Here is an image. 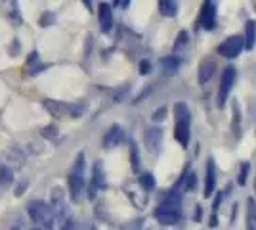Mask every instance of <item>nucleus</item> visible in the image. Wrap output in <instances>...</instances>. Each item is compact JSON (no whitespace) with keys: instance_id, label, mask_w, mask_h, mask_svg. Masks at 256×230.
I'll use <instances>...</instances> for the list:
<instances>
[{"instance_id":"obj_1","label":"nucleus","mask_w":256,"mask_h":230,"mask_svg":"<svg viewBox=\"0 0 256 230\" xmlns=\"http://www.w3.org/2000/svg\"><path fill=\"white\" fill-rule=\"evenodd\" d=\"M174 115H176V127H174V136L176 140L188 148L190 144V134H192V113H190V108L184 104V102H178L174 106Z\"/></svg>"},{"instance_id":"obj_2","label":"nucleus","mask_w":256,"mask_h":230,"mask_svg":"<svg viewBox=\"0 0 256 230\" xmlns=\"http://www.w3.org/2000/svg\"><path fill=\"white\" fill-rule=\"evenodd\" d=\"M182 217L180 211V196L176 190H172V194L162 203H160L157 211H155V219L159 220L160 224H176Z\"/></svg>"},{"instance_id":"obj_3","label":"nucleus","mask_w":256,"mask_h":230,"mask_svg":"<svg viewBox=\"0 0 256 230\" xmlns=\"http://www.w3.org/2000/svg\"><path fill=\"white\" fill-rule=\"evenodd\" d=\"M27 211L40 230H56V220L58 219H56L50 205H46L44 201H38V199H32L27 205Z\"/></svg>"},{"instance_id":"obj_4","label":"nucleus","mask_w":256,"mask_h":230,"mask_svg":"<svg viewBox=\"0 0 256 230\" xmlns=\"http://www.w3.org/2000/svg\"><path fill=\"white\" fill-rule=\"evenodd\" d=\"M82 188H84V153H78L75 165H73V171L69 175V192L75 201L80 197Z\"/></svg>"},{"instance_id":"obj_5","label":"nucleus","mask_w":256,"mask_h":230,"mask_svg":"<svg viewBox=\"0 0 256 230\" xmlns=\"http://www.w3.org/2000/svg\"><path fill=\"white\" fill-rule=\"evenodd\" d=\"M235 81H237V69L234 66L224 67V73H222V79H220V90H218V106L220 108L224 106L226 98L232 92Z\"/></svg>"},{"instance_id":"obj_6","label":"nucleus","mask_w":256,"mask_h":230,"mask_svg":"<svg viewBox=\"0 0 256 230\" xmlns=\"http://www.w3.org/2000/svg\"><path fill=\"white\" fill-rule=\"evenodd\" d=\"M243 48H245V37L234 35V37L226 39L224 43L220 44L218 52L224 56V58H237V56L243 52Z\"/></svg>"},{"instance_id":"obj_7","label":"nucleus","mask_w":256,"mask_h":230,"mask_svg":"<svg viewBox=\"0 0 256 230\" xmlns=\"http://www.w3.org/2000/svg\"><path fill=\"white\" fill-rule=\"evenodd\" d=\"M199 23L203 25V29H214L216 27V2H204Z\"/></svg>"},{"instance_id":"obj_8","label":"nucleus","mask_w":256,"mask_h":230,"mask_svg":"<svg viewBox=\"0 0 256 230\" xmlns=\"http://www.w3.org/2000/svg\"><path fill=\"white\" fill-rule=\"evenodd\" d=\"M146 146L151 153H159L162 146V131L159 127H151L146 131Z\"/></svg>"},{"instance_id":"obj_9","label":"nucleus","mask_w":256,"mask_h":230,"mask_svg":"<svg viewBox=\"0 0 256 230\" xmlns=\"http://www.w3.org/2000/svg\"><path fill=\"white\" fill-rule=\"evenodd\" d=\"M214 188H216V165H214V159H208V163H206V180H204V197L212 196Z\"/></svg>"},{"instance_id":"obj_10","label":"nucleus","mask_w":256,"mask_h":230,"mask_svg":"<svg viewBox=\"0 0 256 230\" xmlns=\"http://www.w3.org/2000/svg\"><path fill=\"white\" fill-rule=\"evenodd\" d=\"M122 142V129L118 125H113L109 131H107L106 138H104V146L106 148H115Z\"/></svg>"},{"instance_id":"obj_11","label":"nucleus","mask_w":256,"mask_h":230,"mask_svg":"<svg viewBox=\"0 0 256 230\" xmlns=\"http://www.w3.org/2000/svg\"><path fill=\"white\" fill-rule=\"evenodd\" d=\"M100 25L104 33H107L113 27V12L109 4H100Z\"/></svg>"},{"instance_id":"obj_12","label":"nucleus","mask_w":256,"mask_h":230,"mask_svg":"<svg viewBox=\"0 0 256 230\" xmlns=\"http://www.w3.org/2000/svg\"><path fill=\"white\" fill-rule=\"evenodd\" d=\"M214 71H216V64H214L212 60H204L203 64L199 66V83L206 85L214 77Z\"/></svg>"},{"instance_id":"obj_13","label":"nucleus","mask_w":256,"mask_h":230,"mask_svg":"<svg viewBox=\"0 0 256 230\" xmlns=\"http://www.w3.org/2000/svg\"><path fill=\"white\" fill-rule=\"evenodd\" d=\"M160 66H162L166 75H176L180 69V60H178V56H166L160 60Z\"/></svg>"},{"instance_id":"obj_14","label":"nucleus","mask_w":256,"mask_h":230,"mask_svg":"<svg viewBox=\"0 0 256 230\" xmlns=\"http://www.w3.org/2000/svg\"><path fill=\"white\" fill-rule=\"evenodd\" d=\"M96 188H104V167L100 161L94 165V178H92V186H90V197L96 196Z\"/></svg>"},{"instance_id":"obj_15","label":"nucleus","mask_w":256,"mask_h":230,"mask_svg":"<svg viewBox=\"0 0 256 230\" xmlns=\"http://www.w3.org/2000/svg\"><path fill=\"white\" fill-rule=\"evenodd\" d=\"M254 43H256V23L250 20L245 25V48L246 50H252Z\"/></svg>"},{"instance_id":"obj_16","label":"nucleus","mask_w":256,"mask_h":230,"mask_svg":"<svg viewBox=\"0 0 256 230\" xmlns=\"http://www.w3.org/2000/svg\"><path fill=\"white\" fill-rule=\"evenodd\" d=\"M159 12L164 16V18H174V16L178 14V2H172V0H160Z\"/></svg>"},{"instance_id":"obj_17","label":"nucleus","mask_w":256,"mask_h":230,"mask_svg":"<svg viewBox=\"0 0 256 230\" xmlns=\"http://www.w3.org/2000/svg\"><path fill=\"white\" fill-rule=\"evenodd\" d=\"M188 44H190V35H188V31H182V33L178 35L176 44H174V54H182V50H184Z\"/></svg>"},{"instance_id":"obj_18","label":"nucleus","mask_w":256,"mask_h":230,"mask_svg":"<svg viewBox=\"0 0 256 230\" xmlns=\"http://www.w3.org/2000/svg\"><path fill=\"white\" fill-rule=\"evenodd\" d=\"M246 220H248V230H256V203L252 197L248 199V215H246Z\"/></svg>"},{"instance_id":"obj_19","label":"nucleus","mask_w":256,"mask_h":230,"mask_svg":"<svg viewBox=\"0 0 256 230\" xmlns=\"http://www.w3.org/2000/svg\"><path fill=\"white\" fill-rule=\"evenodd\" d=\"M12 182V169L6 165H0V186H8Z\"/></svg>"},{"instance_id":"obj_20","label":"nucleus","mask_w":256,"mask_h":230,"mask_svg":"<svg viewBox=\"0 0 256 230\" xmlns=\"http://www.w3.org/2000/svg\"><path fill=\"white\" fill-rule=\"evenodd\" d=\"M140 184H142L144 190H153L155 188V178H153L151 173H144V175L140 176Z\"/></svg>"},{"instance_id":"obj_21","label":"nucleus","mask_w":256,"mask_h":230,"mask_svg":"<svg viewBox=\"0 0 256 230\" xmlns=\"http://www.w3.org/2000/svg\"><path fill=\"white\" fill-rule=\"evenodd\" d=\"M130 161H132V169L138 171L140 169V152H138V146L132 142L130 144Z\"/></svg>"},{"instance_id":"obj_22","label":"nucleus","mask_w":256,"mask_h":230,"mask_svg":"<svg viewBox=\"0 0 256 230\" xmlns=\"http://www.w3.org/2000/svg\"><path fill=\"white\" fill-rule=\"evenodd\" d=\"M248 169H250V165H248V163H243V165H241V173H239V176H237V182H239V186H245V184H246Z\"/></svg>"},{"instance_id":"obj_23","label":"nucleus","mask_w":256,"mask_h":230,"mask_svg":"<svg viewBox=\"0 0 256 230\" xmlns=\"http://www.w3.org/2000/svg\"><path fill=\"white\" fill-rule=\"evenodd\" d=\"M195 186H197V175H195V173H190V175H188L186 188H188V192H192V190H195Z\"/></svg>"},{"instance_id":"obj_24","label":"nucleus","mask_w":256,"mask_h":230,"mask_svg":"<svg viewBox=\"0 0 256 230\" xmlns=\"http://www.w3.org/2000/svg\"><path fill=\"white\" fill-rule=\"evenodd\" d=\"M42 134L46 138H56V136H58V127H56V125H48L42 131Z\"/></svg>"},{"instance_id":"obj_25","label":"nucleus","mask_w":256,"mask_h":230,"mask_svg":"<svg viewBox=\"0 0 256 230\" xmlns=\"http://www.w3.org/2000/svg\"><path fill=\"white\" fill-rule=\"evenodd\" d=\"M237 123H241V111H239V106L235 104V106H234V129H235V134H237Z\"/></svg>"},{"instance_id":"obj_26","label":"nucleus","mask_w":256,"mask_h":230,"mask_svg":"<svg viewBox=\"0 0 256 230\" xmlns=\"http://www.w3.org/2000/svg\"><path fill=\"white\" fill-rule=\"evenodd\" d=\"M164 117H166V108H159L153 113V121H162Z\"/></svg>"},{"instance_id":"obj_27","label":"nucleus","mask_w":256,"mask_h":230,"mask_svg":"<svg viewBox=\"0 0 256 230\" xmlns=\"http://www.w3.org/2000/svg\"><path fill=\"white\" fill-rule=\"evenodd\" d=\"M150 71H151V64L148 60H144V62L140 64V73H142V75H148Z\"/></svg>"},{"instance_id":"obj_28","label":"nucleus","mask_w":256,"mask_h":230,"mask_svg":"<svg viewBox=\"0 0 256 230\" xmlns=\"http://www.w3.org/2000/svg\"><path fill=\"white\" fill-rule=\"evenodd\" d=\"M14 230H20V226H16V228H14Z\"/></svg>"}]
</instances>
